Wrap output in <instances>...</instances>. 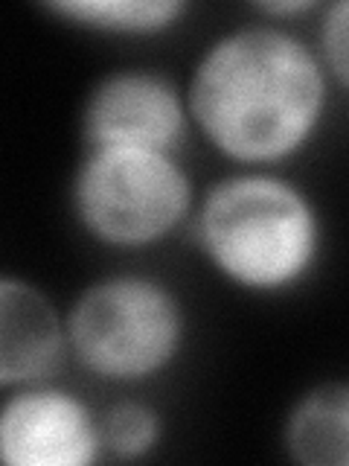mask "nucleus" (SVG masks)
Wrapping results in <instances>:
<instances>
[{
  "label": "nucleus",
  "instance_id": "nucleus-6",
  "mask_svg": "<svg viewBox=\"0 0 349 466\" xmlns=\"http://www.w3.org/2000/svg\"><path fill=\"white\" fill-rule=\"evenodd\" d=\"M105 461L99 411L79 393L47 382L0 400V466H91Z\"/></svg>",
  "mask_w": 349,
  "mask_h": 466
},
{
  "label": "nucleus",
  "instance_id": "nucleus-9",
  "mask_svg": "<svg viewBox=\"0 0 349 466\" xmlns=\"http://www.w3.org/2000/svg\"><path fill=\"white\" fill-rule=\"evenodd\" d=\"M41 9L73 29L108 38H155L189 15L181 0H50Z\"/></svg>",
  "mask_w": 349,
  "mask_h": 466
},
{
  "label": "nucleus",
  "instance_id": "nucleus-1",
  "mask_svg": "<svg viewBox=\"0 0 349 466\" xmlns=\"http://www.w3.org/2000/svg\"><path fill=\"white\" fill-rule=\"evenodd\" d=\"M332 79L309 41L280 24H244L213 38L186 85L204 143L247 169L305 152L329 111Z\"/></svg>",
  "mask_w": 349,
  "mask_h": 466
},
{
  "label": "nucleus",
  "instance_id": "nucleus-7",
  "mask_svg": "<svg viewBox=\"0 0 349 466\" xmlns=\"http://www.w3.org/2000/svg\"><path fill=\"white\" fill-rule=\"evenodd\" d=\"M65 356V312L35 283L0 274V390L47 382Z\"/></svg>",
  "mask_w": 349,
  "mask_h": 466
},
{
  "label": "nucleus",
  "instance_id": "nucleus-4",
  "mask_svg": "<svg viewBox=\"0 0 349 466\" xmlns=\"http://www.w3.org/2000/svg\"><path fill=\"white\" fill-rule=\"evenodd\" d=\"M195 201V181L174 152L85 149L70 181L76 225L114 251H145L172 239L189 225Z\"/></svg>",
  "mask_w": 349,
  "mask_h": 466
},
{
  "label": "nucleus",
  "instance_id": "nucleus-11",
  "mask_svg": "<svg viewBox=\"0 0 349 466\" xmlns=\"http://www.w3.org/2000/svg\"><path fill=\"white\" fill-rule=\"evenodd\" d=\"M320 33H317V56L324 62L334 91H346L349 85V4L334 0V4L320 9Z\"/></svg>",
  "mask_w": 349,
  "mask_h": 466
},
{
  "label": "nucleus",
  "instance_id": "nucleus-12",
  "mask_svg": "<svg viewBox=\"0 0 349 466\" xmlns=\"http://www.w3.org/2000/svg\"><path fill=\"white\" fill-rule=\"evenodd\" d=\"M262 18H271V24H285V21H294V18H305L320 9V4L314 0H268V4H256L254 6Z\"/></svg>",
  "mask_w": 349,
  "mask_h": 466
},
{
  "label": "nucleus",
  "instance_id": "nucleus-5",
  "mask_svg": "<svg viewBox=\"0 0 349 466\" xmlns=\"http://www.w3.org/2000/svg\"><path fill=\"white\" fill-rule=\"evenodd\" d=\"M184 87L149 67H120L99 76L82 106L85 149H155L181 155L189 137Z\"/></svg>",
  "mask_w": 349,
  "mask_h": 466
},
{
  "label": "nucleus",
  "instance_id": "nucleus-3",
  "mask_svg": "<svg viewBox=\"0 0 349 466\" xmlns=\"http://www.w3.org/2000/svg\"><path fill=\"white\" fill-rule=\"evenodd\" d=\"M186 309L166 280L140 271L99 277L65 312L67 353L105 385L135 388L166 373L186 344Z\"/></svg>",
  "mask_w": 349,
  "mask_h": 466
},
{
  "label": "nucleus",
  "instance_id": "nucleus-10",
  "mask_svg": "<svg viewBox=\"0 0 349 466\" xmlns=\"http://www.w3.org/2000/svg\"><path fill=\"white\" fill-rule=\"evenodd\" d=\"M99 443L105 461H143L164 443V417L140 397H123L99 411Z\"/></svg>",
  "mask_w": 349,
  "mask_h": 466
},
{
  "label": "nucleus",
  "instance_id": "nucleus-8",
  "mask_svg": "<svg viewBox=\"0 0 349 466\" xmlns=\"http://www.w3.org/2000/svg\"><path fill=\"white\" fill-rule=\"evenodd\" d=\"M285 455L300 466L349 463V388L317 382L303 390L283 422Z\"/></svg>",
  "mask_w": 349,
  "mask_h": 466
},
{
  "label": "nucleus",
  "instance_id": "nucleus-2",
  "mask_svg": "<svg viewBox=\"0 0 349 466\" xmlns=\"http://www.w3.org/2000/svg\"><path fill=\"white\" fill-rule=\"evenodd\" d=\"M193 242L233 289L276 298L300 289L324 257L326 228L314 198L271 169H242L198 196Z\"/></svg>",
  "mask_w": 349,
  "mask_h": 466
}]
</instances>
